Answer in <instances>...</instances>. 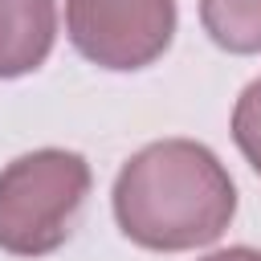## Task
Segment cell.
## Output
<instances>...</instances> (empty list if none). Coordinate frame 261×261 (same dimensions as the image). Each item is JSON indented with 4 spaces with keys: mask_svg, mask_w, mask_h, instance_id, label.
Instances as JSON below:
<instances>
[{
    "mask_svg": "<svg viewBox=\"0 0 261 261\" xmlns=\"http://www.w3.org/2000/svg\"><path fill=\"white\" fill-rule=\"evenodd\" d=\"M232 212V175L196 139H159L135 151L114 179V220L122 237L155 253L220 241Z\"/></svg>",
    "mask_w": 261,
    "mask_h": 261,
    "instance_id": "obj_1",
    "label": "cell"
},
{
    "mask_svg": "<svg viewBox=\"0 0 261 261\" xmlns=\"http://www.w3.org/2000/svg\"><path fill=\"white\" fill-rule=\"evenodd\" d=\"M90 192V163L77 151L41 147L0 171V249L45 257L65 245L69 224Z\"/></svg>",
    "mask_w": 261,
    "mask_h": 261,
    "instance_id": "obj_2",
    "label": "cell"
},
{
    "mask_svg": "<svg viewBox=\"0 0 261 261\" xmlns=\"http://www.w3.org/2000/svg\"><path fill=\"white\" fill-rule=\"evenodd\" d=\"M65 33L102 69H143L175 37V0H65Z\"/></svg>",
    "mask_w": 261,
    "mask_h": 261,
    "instance_id": "obj_3",
    "label": "cell"
},
{
    "mask_svg": "<svg viewBox=\"0 0 261 261\" xmlns=\"http://www.w3.org/2000/svg\"><path fill=\"white\" fill-rule=\"evenodd\" d=\"M57 41V0H0V77L45 65Z\"/></svg>",
    "mask_w": 261,
    "mask_h": 261,
    "instance_id": "obj_4",
    "label": "cell"
},
{
    "mask_svg": "<svg viewBox=\"0 0 261 261\" xmlns=\"http://www.w3.org/2000/svg\"><path fill=\"white\" fill-rule=\"evenodd\" d=\"M200 24L228 53H261V0H200Z\"/></svg>",
    "mask_w": 261,
    "mask_h": 261,
    "instance_id": "obj_5",
    "label": "cell"
},
{
    "mask_svg": "<svg viewBox=\"0 0 261 261\" xmlns=\"http://www.w3.org/2000/svg\"><path fill=\"white\" fill-rule=\"evenodd\" d=\"M232 143L249 159V167L261 175V77L249 82L232 106Z\"/></svg>",
    "mask_w": 261,
    "mask_h": 261,
    "instance_id": "obj_6",
    "label": "cell"
},
{
    "mask_svg": "<svg viewBox=\"0 0 261 261\" xmlns=\"http://www.w3.org/2000/svg\"><path fill=\"white\" fill-rule=\"evenodd\" d=\"M200 261H261V249H249V245H232V249H216Z\"/></svg>",
    "mask_w": 261,
    "mask_h": 261,
    "instance_id": "obj_7",
    "label": "cell"
}]
</instances>
